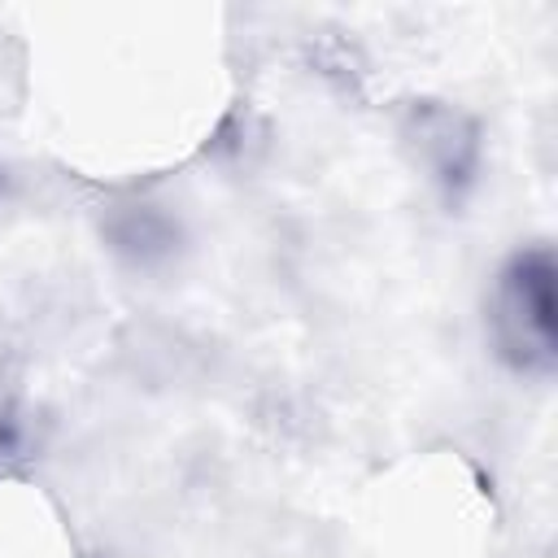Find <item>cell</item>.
Segmentation results:
<instances>
[{"instance_id": "obj_1", "label": "cell", "mask_w": 558, "mask_h": 558, "mask_svg": "<svg viewBox=\"0 0 558 558\" xmlns=\"http://www.w3.org/2000/svg\"><path fill=\"white\" fill-rule=\"evenodd\" d=\"M484 331L493 353L527 379H549L558 366V262L545 240L514 248L488 283Z\"/></svg>"}, {"instance_id": "obj_2", "label": "cell", "mask_w": 558, "mask_h": 558, "mask_svg": "<svg viewBox=\"0 0 558 558\" xmlns=\"http://www.w3.org/2000/svg\"><path fill=\"white\" fill-rule=\"evenodd\" d=\"M401 144L449 205L475 187L484 166V131L462 105L414 100L401 118Z\"/></svg>"}, {"instance_id": "obj_3", "label": "cell", "mask_w": 558, "mask_h": 558, "mask_svg": "<svg viewBox=\"0 0 558 558\" xmlns=\"http://www.w3.org/2000/svg\"><path fill=\"white\" fill-rule=\"evenodd\" d=\"M100 231H105V244L135 270H157V266L174 262V253L183 244L179 218L157 201H122V205H113L105 214Z\"/></svg>"}, {"instance_id": "obj_4", "label": "cell", "mask_w": 558, "mask_h": 558, "mask_svg": "<svg viewBox=\"0 0 558 558\" xmlns=\"http://www.w3.org/2000/svg\"><path fill=\"white\" fill-rule=\"evenodd\" d=\"M35 449V427L31 414L17 397L0 392V475H13Z\"/></svg>"}, {"instance_id": "obj_5", "label": "cell", "mask_w": 558, "mask_h": 558, "mask_svg": "<svg viewBox=\"0 0 558 558\" xmlns=\"http://www.w3.org/2000/svg\"><path fill=\"white\" fill-rule=\"evenodd\" d=\"M4 187H9V170H4V161H0V196H4Z\"/></svg>"}]
</instances>
